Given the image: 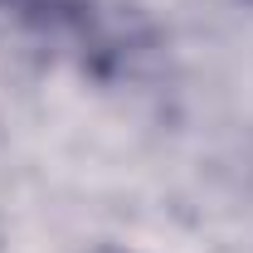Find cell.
I'll return each mask as SVG.
<instances>
[{
  "label": "cell",
  "instance_id": "cell-1",
  "mask_svg": "<svg viewBox=\"0 0 253 253\" xmlns=\"http://www.w3.org/2000/svg\"><path fill=\"white\" fill-rule=\"evenodd\" d=\"M0 10L15 25H25L34 39L54 44L59 54L102 78L122 73L136 54L131 25L107 0H0Z\"/></svg>",
  "mask_w": 253,
  "mask_h": 253
}]
</instances>
